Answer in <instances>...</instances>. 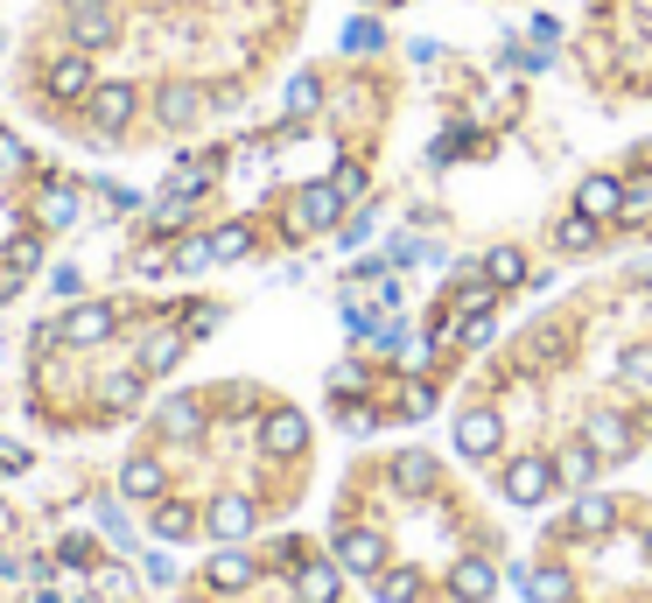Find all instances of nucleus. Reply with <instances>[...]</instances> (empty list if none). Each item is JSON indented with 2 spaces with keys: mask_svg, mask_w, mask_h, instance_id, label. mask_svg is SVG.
<instances>
[{
  "mask_svg": "<svg viewBox=\"0 0 652 603\" xmlns=\"http://www.w3.org/2000/svg\"><path fill=\"white\" fill-rule=\"evenodd\" d=\"M351 218V204L330 190V176L323 183H302L295 197H287V239H316V232H337V224Z\"/></svg>",
  "mask_w": 652,
  "mask_h": 603,
  "instance_id": "1",
  "label": "nucleus"
},
{
  "mask_svg": "<svg viewBox=\"0 0 652 603\" xmlns=\"http://www.w3.org/2000/svg\"><path fill=\"white\" fill-rule=\"evenodd\" d=\"M85 112H91V141L112 147L133 127V112H141V91H133L127 78H99V85H91V99H85Z\"/></svg>",
  "mask_w": 652,
  "mask_h": 603,
  "instance_id": "2",
  "label": "nucleus"
},
{
  "mask_svg": "<svg viewBox=\"0 0 652 603\" xmlns=\"http://www.w3.org/2000/svg\"><path fill=\"white\" fill-rule=\"evenodd\" d=\"M498 492H506L512 505H547L554 492H562V478H554V457H512L506 463V478H498Z\"/></svg>",
  "mask_w": 652,
  "mask_h": 603,
  "instance_id": "3",
  "label": "nucleus"
},
{
  "mask_svg": "<svg viewBox=\"0 0 652 603\" xmlns=\"http://www.w3.org/2000/svg\"><path fill=\"white\" fill-rule=\"evenodd\" d=\"M302 449H309V414H302V407H267L260 414V457L295 463Z\"/></svg>",
  "mask_w": 652,
  "mask_h": 603,
  "instance_id": "4",
  "label": "nucleus"
},
{
  "mask_svg": "<svg viewBox=\"0 0 652 603\" xmlns=\"http://www.w3.org/2000/svg\"><path fill=\"white\" fill-rule=\"evenodd\" d=\"M498 449H506V414H498V407H470V414H456V457L491 463Z\"/></svg>",
  "mask_w": 652,
  "mask_h": 603,
  "instance_id": "5",
  "label": "nucleus"
},
{
  "mask_svg": "<svg viewBox=\"0 0 652 603\" xmlns=\"http://www.w3.org/2000/svg\"><path fill=\"white\" fill-rule=\"evenodd\" d=\"M253 526H260V505L246 498V492H218V498L204 505V534H210V540H225V548H239Z\"/></svg>",
  "mask_w": 652,
  "mask_h": 603,
  "instance_id": "6",
  "label": "nucleus"
},
{
  "mask_svg": "<svg viewBox=\"0 0 652 603\" xmlns=\"http://www.w3.org/2000/svg\"><path fill=\"white\" fill-rule=\"evenodd\" d=\"M70 14V43L78 50H112L120 43V14H112V0H64Z\"/></svg>",
  "mask_w": 652,
  "mask_h": 603,
  "instance_id": "7",
  "label": "nucleus"
},
{
  "mask_svg": "<svg viewBox=\"0 0 652 603\" xmlns=\"http://www.w3.org/2000/svg\"><path fill=\"white\" fill-rule=\"evenodd\" d=\"M337 561H344V575H387V534L379 526H344L337 534Z\"/></svg>",
  "mask_w": 652,
  "mask_h": 603,
  "instance_id": "8",
  "label": "nucleus"
},
{
  "mask_svg": "<svg viewBox=\"0 0 652 603\" xmlns=\"http://www.w3.org/2000/svg\"><path fill=\"white\" fill-rule=\"evenodd\" d=\"M120 330V302H70L64 309V344H106Z\"/></svg>",
  "mask_w": 652,
  "mask_h": 603,
  "instance_id": "9",
  "label": "nucleus"
},
{
  "mask_svg": "<svg viewBox=\"0 0 652 603\" xmlns=\"http://www.w3.org/2000/svg\"><path fill=\"white\" fill-rule=\"evenodd\" d=\"M155 120L169 127V134H189V127H204V85H189V78L162 85V91H155Z\"/></svg>",
  "mask_w": 652,
  "mask_h": 603,
  "instance_id": "10",
  "label": "nucleus"
},
{
  "mask_svg": "<svg viewBox=\"0 0 652 603\" xmlns=\"http://www.w3.org/2000/svg\"><path fill=\"white\" fill-rule=\"evenodd\" d=\"M91 56H56V64L43 70V99L50 106H78V99H91Z\"/></svg>",
  "mask_w": 652,
  "mask_h": 603,
  "instance_id": "11",
  "label": "nucleus"
},
{
  "mask_svg": "<svg viewBox=\"0 0 652 603\" xmlns=\"http://www.w3.org/2000/svg\"><path fill=\"white\" fill-rule=\"evenodd\" d=\"M583 442L597 449L604 463H624L631 449H639V436H631V421H624V414H610V407H597V414L583 421Z\"/></svg>",
  "mask_w": 652,
  "mask_h": 603,
  "instance_id": "12",
  "label": "nucleus"
},
{
  "mask_svg": "<svg viewBox=\"0 0 652 603\" xmlns=\"http://www.w3.org/2000/svg\"><path fill=\"white\" fill-rule=\"evenodd\" d=\"M575 211H583V218H597V224H618V211H624V183L610 176V168L583 176V183H575Z\"/></svg>",
  "mask_w": 652,
  "mask_h": 603,
  "instance_id": "13",
  "label": "nucleus"
},
{
  "mask_svg": "<svg viewBox=\"0 0 652 603\" xmlns=\"http://www.w3.org/2000/svg\"><path fill=\"white\" fill-rule=\"evenodd\" d=\"M120 498H127V505H155V498H169V470H162V457H127V470H120Z\"/></svg>",
  "mask_w": 652,
  "mask_h": 603,
  "instance_id": "14",
  "label": "nucleus"
},
{
  "mask_svg": "<svg viewBox=\"0 0 652 603\" xmlns=\"http://www.w3.org/2000/svg\"><path fill=\"white\" fill-rule=\"evenodd\" d=\"M183 351H189L183 324H176V330H155V337H141V358H133V372H141V380H162V372L183 365Z\"/></svg>",
  "mask_w": 652,
  "mask_h": 603,
  "instance_id": "15",
  "label": "nucleus"
},
{
  "mask_svg": "<svg viewBox=\"0 0 652 603\" xmlns=\"http://www.w3.org/2000/svg\"><path fill=\"white\" fill-rule=\"evenodd\" d=\"M491 596H498V569L485 555H464L449 569V603H491Z\"/></svg>",
  "mask_w": 652,
  "mask_h": 603,
  "instance_id": "16",
  "label": "nucleus"
},
{
  "mask_svg": "<svg viewBox=\"0 0 652 603\" xmlns=\"http://www.w3.org/2000/svg\"><path fill=\"white\" fill-rule=\"evenodd\" d=\"M295 596L302 603H344V561L330 555V561H302V569H295Z\"/></svg>",
  "mask_w": 652,
  "mask_h": 603,
  "instance_id": "17",
  "label": "nucleus"
},
{
  "mask_svg": "<svg viewBox=\"0 0 652 603\" xmlns=\"http://www.w3.org/2000/svg\"><path fill=\"white\" fill-rule=\"evenodd\" d=\"M253 555H246V548H218V555H210L204 561V582H210V590H218V596H239V590H253Z\"/></svg>",
  "mask_w": 652,
  "mask_h": 603,
  "instance_id": "18",
  "label": "nucleus"
},
{
  "mask_svg": "<svg viewBox=\"0 0 652 603\" xmlns=\"http://www.w3.org/2000/svg\"><path fill=\"white\" fill-rule=\"evenodd\" d=\"M197 526H204V513H197V505H183V498H155V505H148V534L169 540V548H176V540H189Z\"/></svg>",
  "mask_w": 652,
  "mask_h": 603,
  "instance_id": "19",
  "label": "nucleus"
},
{
  "mask_svg": "<svg viewBox=\"0 0 652 603\" xmlns=\"http://www.w3.org/2000/svg\"><path fill=\"white\" fill-rule=\"evenodd\" d=\"M610 526H618V498H604V492H583V498H575V513H568V526H562V534H575V540H604Z\"/></svg>",
  "mask_w": 652,
  "mask_h": 603,
  "instance_id": "20",
  "label": "nucleus"
},
{
  "mask_svg": "<svg viewBox=\"0 0 652 603\" xmlns=\"http://www.w3.org/2000/svg\"><path fill=\"white\" fill-rule=\"evenodd\" d=\"M435 478H443V470H435L428 449H400V457H393V492L421 498V492H435Z\"/></svg>",
  "mask_w": 652,
  "mask_h": 603,
  "instance_id": "21",
  "label": "nucleus"
},
{
  "mask_svg": "<svg viewBox=\"0 0 652 603\" xmlns=\"http://www.w3.org/2000/svg\"><path fill=\"white\" fill-rule=\"evenodd\" d=\"M597 449H589V442H568L562 449V457H554V478H562L568 484V492H589V484H597Z\"/></svg>",
  "mask_w": 652,
  "mask_h": 603,
  "instance_id": "22",
  "label": "nucleus"
},
{
  "mask_svg": "<svg viewBox=\"0 0 652 603\" xmlns=\"http://www.w3.org/2000/svg\"><path fill=\"white\" fill-rule=\"evenodd\" d=\"M64 224H78V190L64 176H50L43 183V232H64Z\"/></svg>",
  "mask_w": 652,
  "mask_h": 603,
  "instance_id": "23",
  "label": "nucleus"
},
{
  "mask_svg": "<svg viewBox=\"0 0 652 603\" xmlns=\"http://www.w3.org/2000/svg\"><path fill=\"white\" fill-rule=\"evenodd\" d=\"M485 281H491V288H520V281H533V267H526L520 246H491L485 253Z\"/></svg>",
  "mask_w": 652,
  "mask_h": 603,
  "instance_id": "24",
  "label": "nucleus"
},
{
  "mask_svg": "<svg viewBox=\"0 0 652 603\" xmlns=\"http://www.w3.org/2000/svg\"><path fill=\"white\" fill-rule=\"evenodd\" d=\"M526 603H575V575L562 569V561L533 569V582H526Z\"/></svg>",
  "mask_w": 652,
  "mask_h": 603,
  "instance_id": "25",
  "label": "nucleus"
},
{
  "mask_svg": "<svg viewBox=\"0 0 652 603\" xmlns=\"http://www.w3.org/2000/svg\"><path fill=\"white\" fill-rule=\"evenodd\" d=\"M155 428L169 442H197V428H204V407L197 401H169L162 414H155Z\"/></svg>",
  "mask_w": 652,
  "mask_h": 603,
  "instance_id": "26",
  "label": "nucleus"
},
{
  "mask_svg": "<svg viewBox=\"0 0 652 603\" xmlns=\"http://www.w3.org/2000/svg\"><path fill=\"white\" fill-rule=\"evenodd\" d=\"M597 232H604V224H597V218H583V211L554 218V246H562V253H597Z\"/></svg>",
  "mask_w": 652,
  "mask_h": 603,
  "instance_id": "27",
  "label": "nucleus"
},
{
  "mask_svg": "<svg viewBox=\"0 0 652 603\" xmlns=\"http://www.w3.org/2000/svg\"><path fill=\"white\" fill-rule=\"evenodd\" d=\"M210 253H218V267H225V260H246V253H253V218L218 224V232H210Z\"/></svg>",
  "mask_w": 652,
  "mask_h": 603,
  "instance_id": "28",
  "label": "nucleus"
},
{
  "mask_svg": "<svg viewBox=\"0 0 652 603\" xmlns=\"http://www.w3.org/2000/svg\"><path fill=\"white\" fill-rule=\"evenodd\" d=\"M344 50H351V56H379V50H387V22H379V14H351V22H344Z\"/></svg>",
  "mask_w": 652,
  "mask_h": 603,
  "instance_id": "29",
  "label": "nucleus"
},
{
  "mask_svg": "<svg viewBox=\"0 0 652 603\" xmlns=\"http://www.w3.org/2000/svg\"><path fill=\"white\" fill-rule=\"evenodd\" d=\"M491 309H456V344H464V351H485L491 344Z\"/></svg>",
  "mask_w": 652,
  "mask_h": 603,
  "instance_id": "30",
  "label": "nucleus"
},
{
  "mask_svg": "<svg viewBox=\"0 0 652 603\" xmlns=\"http://www.w3.org/2000/svg\"><path fill=\"white\" fill-rule=\"evenodd\" d=\"M372 596H379V603H421V569H387Z\"/></svg>",
  "mask_w": 652,
  "mask_h": 603,
  "instance_id": "31",
  "label": "nucleus"
},
{
  "mask_svg": "<svg viewBox=\"0 0 652 603\" xmlns=\"http://www.w3.org/2000/svg\"><path fill=\"white\" fill-rule=\"evenodd\" d=\"M316 106H323V78H316V70H302V78L287 85V120H309Z\"/></svg>",
  "mask_w": 652,
  "mask_h": 603,
  "instance_id": "32",
  "label": "nucleus"
},
{
  "mask_svg": "<svg viewBox=\"0 0 652 603\" xmlns=\"http://www.w3.org/2000/svg\"><path fill=\"white\" fill-rule=\"evenodd\" d=\"M176 267H183V274L218 267V253H210V232H189V239H183V246H176Z\"/></svg>",
  "mask_w": 652,
  "mask_h": 603,
  "instance_id": "33",
  "label": "nucleus"
},
{
  "mask_svg": "<svg viewBox=\"0 0 652 603\" xmlns=\"http://www.w3.org/2000/svg\"><path fill=\"white\" fill-rule=\"evenodd\" d=\"M330 190H337L344 204H358V197L372 190V176H366V168H358V162H337V168H330Z\"/></svg>",
  "mask_w": 652,
  "mask_h": 603,
  "instance_id": "34",
  "label": "nucleus"
},
{
  "mask_svg": "<svg viewBox=\"0 0 652 603\" xmlns=\"http://www.w3.org/2000/svg\"><path fill=\"white\" fill-rule=\"evenodd\" d=\"M218 324H225V302H189L183 309V337H210Z\"/></svg>",
  "mask_w": 652,
  "mask_h": 603,
  "instance_id": "35",
  "label": "nucleus"
},
{
  "mask_svg": "<svg viewBox=\"0 0 652 603\" xmlns=\"http://www.w3.org/2000/svg\"><path fill=\"white\" fill-rule=\"evenodd\" d=\"M428 414H435V386L408 380V386H400V421H428Z\"/></svg>",
  "mask_w": 652,
  "mask_h": 603,
  "instance_id": "36",
  "label": "nucleus"
},
{
  "mask_svg": "<svg viewBox=\"0 0 652 603\" xmlns=\"http://www.w3.org/2000/svg\"><path fill=\"white\" fill-rule=\"evenodd\" d=\"M618 224H652V183H624V211Z\"/></svg>",
  "mask_w": 652,
  "mask_h": 603,
  "instance_id": "37",
  "label": "nucleus"
},
{
  "mask_svg": "<svg viewBox=\"0 0 652 603\" xmlns=\"http://www.w3.org/2000/svg\"><path fill=\"white\" fill-rule=\"evenodd\" d=\"M56 561H64V569H91V561H99V540H91V534H64Z\"/></svg>",
  "mask_w": 652,
  "mask_h": 603,
  "instance_id": "38",
  "label": "nucleus"
},
{
  "mask_svg": "<svg viewBox=\"0 0 652 603\" xmlns=\"http://www.w3.org/2000/svg\"><path fill=\"white\" fill-rule=\"evenodd\" d=\"M99 401H106L112 414H127L133 401H141V372H120V380H106V393H99Z\"/></svg>",
  "mask_w": 652,
  "mask_h": 603,
  "instance_id": "39",
  "label": "nucleus"
},
{
  "mask_svg": "<svg viewBox=\"0 0 652 603\" xmlns=\"http://www.w3.org/2000/svg\"><path fill=\"white\" fill-rule=\"evenodd\" d=\"M91 519H99V534H106V540H120V548L133 540V534H127V513H120V498H99V505H91Z\"/></svg>",
  "mask_w": 652,
  "mask_h": 603,
  "instance_id": "40",
  "label": "nucleus"
},
{
  "mask_svg": "<svg viewBox=\"0 0 652 603\" xmlns=\"http://www.w3.org/2000/svg\"><path fill=\"white\" fill-rule=\"evenodd\" d=\"M387 260H393V267H414V260H435V246H421V232H400L387 246Z\"/></svg>",
  "mask_w": 652,
  "mask_h": 603,
  "instance_id": "41",
  "label": "nucleus"
},
{
  "mask_svg": "<svg viewBox=\"0 0 652 603\" xmlns=\"http://www.w3.org/2000/svg\"><path fill=\"white\" fill-rule=\"evenodd\" d=\"M330 393H337V401H351V393H366V365H337V372H330Z\"/></svg>",
  "mask_w": 652,
  "mask_h": 603,
  "instance_id": "42",
  "label": "nucleus"
},
{
  "mask_svg": "<svg viewBox=\"0 0 652 603\" xmlns=\"http://www.w3.org/2000/svg\"><path fill=\"white\" fill-rule=\"evenodd\" d=\"M64 344V316H56V324H35L29 330V358H43V351H56Z\"/></svg>",
  "mask_w": 652,
  "mask_h": 603,
  "instance_id": "43",
  "label": "nucleus"
},
{
  "mask_svg": "<svg viewBox=\"0 0 652 603\" xmlns=\"http://www.w3.org/2000/svg\"><path fill=\"white\" fill-rule=\"evenodd\" d=\"M337 239H344V246H366V239H372V211H351L337 224Z\"/></svg>",
  "mask_w": 652,
  "mask_h": 603,
  "instance_id": "44",
  "label": "nucleus"
},
{
  "mask_svg": "<svg viewBox=\"0 0 652 603\" xmlns=\"http://www.w3.org/2000/svg\"><path fill=\"white\" fill-rule=\"evenodd\" d=\"M624 380H631V386H652V351H645V344L624 351Z\"/></svg>",
  "mask_w": 652,
  "mask_h": 603,
  "instance_id": "45",
  "label": "nucleus"
},
{
  "mask_svg": "<svg viewBox=\"0 0 652 603\" xmlns=\"http://www.w3.org/2000/svg\"><path fill=\"white\" fill-rule=\"evenodd\" d=\"M22 281H29V274H22V267H14V260H8V253H0V309H8V302H14V295H22Z\"/></svg>",
  "mask_w": 652,
  "mask_h": 603,
  "instance_id": "46",
  "label": "nucleus"
},
{
  "mask_svg": "<svg viewBox=\"0 0 652 603\" xmlns=\"http://www.w3.org/2000/svg\"><path fill=\"white\" fill-rule=\"evenodd\" d=\"M8 260H14L22 274H35V260H43V239H14V246H8Z\"/></svg>",
  "mask_w": 652,
  "mask_h": 603,
  "instance_id": "47",
  "label": "nucleus"
},
{
  "mask_svg": "<svg viewBox=\"0 0 652 603\" xmlns=\"http://www.w3.org/2000/svg\"><path fill=\"white\" fill-rule=\"evenodd\" d=\"M99 590H106V596H133V575H127V569H106Z\"/></svg>",
  "mask_w": 652,
  "mask_h": 603,
  "instance_id": "48",
  "label": "nucleus"
},
{
  "mask_svg": "<svg viewBox=\"0 0 652 603\" xmlns=\"http://www.w3.org/2000/svg\"><path fill=\"white\" fill-rule=\"evenodd\" d=\"M148 582H176V561H169V555H148Z\"/></svg>",
  "mask_w": 652,
  "mask_h": 603,
  "instance_id": "49",
  "label": "nucleus"
},
{
  "mask_svg": "<svg viewBox=\"0 0 652 603\" xmlns=\"http://www.w3.org/2000/svg\"><path fill=\"white\" fill-rule=\"evenodd\" d=\"M0 470H29V457H22L14 442H0Z\"/></svg>",
  "mask_w": 652,
  "mask_h": 603,
  "instance_id": "50",
  "label": "nucleus"
},
{
  "mask_svg": "<svg viewBox=\"0 0 652 603\" xmlns=\"http://www.w3.org/2000/svg\"><path fill=\"white\" fill-rule=\"evenodd\" d=\"M0 168H22V147H14L8 134H0Z\"/></svg>",
  "mask_w": 652,
  "mask_h": 603,
  "instance_id": "51",
  "label": "nucleus"
},
{
  "mask_svg": "<svg viewBox=\"0 0 652 603\" xmlns=\"http://www.w3.org/2000/svg\"><path fill=\"white\" fill-rule=\"evenodd\" d=\"M645 561H652V526H645Z\"/></svg>",
  "mask_w": 652,
  "mask_h": 603,
  "instance_id": "52",
  "label": "nucleus"
},
{
  "mask_svg": "<svg viewBox=\"0 0 652 603\" xmlns=\"http://www.w3.org/2000/svg\"><path fill=\"white\" fill-rule=\"evenodd\" d=\"M78 603H99V596H78Z\"/></svg>",
  "mask_w": 652,
  "mask_h": 603,
  "instance_id": "53",
  "label": "nucleus"
},
{
  "mask_svg": "<svg viewBox=\"0 0 652 603\" xmlns=\"http://www.w3.org/2000/svg\"><path fill=\"white\" fill-rule=\"evenodd\" d=\"M0 50H8V35H0Z\"/></svg>",
  "mask_w": 652,
  "mask_h": 603,
  "instance_id": "54",
  "label": "nucleus"
}]
</instances>
